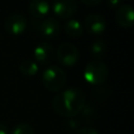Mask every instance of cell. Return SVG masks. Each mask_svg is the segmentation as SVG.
I'll use <instances>...</instances> for the list:
<instances>
[{"instance_id": "cell-17", "label": "cell", "mask_w": 134, "mask_h": 134, "mask_svg": "<svg viewBox=\"0 0 134 134\" xmlns=\"http://www.w3.org/2000/svg\"><path fill=\"white\" fill-rule=\"evenodd\" d=\"M107 5L112 9H117L121 5V0H107Z\"/></svg>"}, {"instance_id": "cell-18", "label": "cell", "mask_w": 134, "mask_h": 134, "mask_svg": "<svg viewBox=\"0 0 134 134\" xmlns=\"http://www.w3.org/2000/svg\"><path fill=\"white\" fill-rule=\"evenodd\" d=\"M81 1L88 6H96L102 2V0H81Z\"/></svg>"}, {"instance_id": "cell-8", "label": "cell", "mask_w": 134, "mask_h": 134, "mask_svg": "<svg viewBox=\"0 0 134 134\" xmlns=\"http://www.w3.org/2000/svg\"><path fill=\"white\" fill-rule=\"evenodd\" d=\"M54 57V48L48 42L39 43L34 49V59L35 62L41 65H48Z\"/></svg>"}, {"instance_id": "cell-14", "label": "cell", "mask_w": 134, "mask_h": 134, "mask_svg": "<svg viewBox=\"0 0 134 134\" xmlns=\"http://www.w3.org/2000/svg\"><path fill=\"white\" fill-rule=\"evenodd\" d=\"M106 49H107V45H106V42L104 40H100V39H97L95 40L91 46H90V51L92 53V55L94 58L97 59H100L105 52H106Z\"/></svg>"}, {"instance_id": "cell-15", "label": "cell", "mask_w": 134, "mask_h": 134, "mask_svg": "<svg viewBox=\"0 0 134 134\" xmlns=\"http://www.w3.org/2000/svg\"><path fill=\"white\" fill-rule=\"evenodd\" d=\"M10 134H35V131H34V128L27 124V122H20V124H17Z\"/></svg>"}, {"instance_id": "cell-12", "label": "cell", "mask_w": 134, "mask_h": 134, "mask_svg": "<svg viewBox=\"0 0 134 134\" xmlns=\"http://www.w3.org/2000/svg\"><path fill=\"white\" fill-rule=\"evenodd\" d=\"M64 30L70 38H79L83 35V25L75 19H69L64 24Z\"/></svg>"}, {"instance_id": "cell-9", "label": "cell", "mask_w": 134, "mask_h": 134, "mask_svg": "<svg viewBox=\"0 0 134 134\" xmlns=\"http://www.w3.org/2000/svg\"><path fill=\"white\" fill-rule=\"evenodd\" d=\"M84 28L90 35H100L106 29V21L98 14H89L84 20Z\"/></svg>"}, {"instance_id": "cell-13", "label": "cell", "mask_w": 134, "mask_h": 134, "mask_svg": "<svg viewBox=\"0 0 134 134\" xmlns=\"http://www.w3.org/2000/svg\"><path fill=\"white\" fill-rule=\"evenodd\" d=\"M19 69L21 71V73L25 76H34L38 73L39 71V67H38V64L31 60V59H26V60H23L19 66Z\"/></svg>"}, {"instance_id": "cell-11", "label": "cell", "mask_w": 134, "mask_h": 134, "mask_svg": "<svg viewBox=\"0 0 134 134\" xmlns=\"http://www.w3.org/2000/svg\"><path fill=\"white\" fill-rule=\"evenodd\" d=\"M28 9L34 19H43L48 16L50 5L47 0H31L28 5Z\"/></svg>"}, {"instance_id": "cell-16", "label": "cell", "mask_w": 134, "mask_h": 134, "mask_svg": "<svg viewBox=\"0 0 134 134\" xmlns=\"http://www.w3.org/2000/svg\"><path fill=\"white\" fill-rule=\"evenodd\" d=\"M76 134H99L94 128L86 126V127H81L76 130Z\"/></svg>"}, {"instance_id": "cell-7", "label": "cell", "mask_w": 134, "mask_h": 134, "mask_svg": "<svg viewBox=\"0 0 134 134\" xmlns=\"http://www.w3.org/2000/svg\"><path fill=\"white\" fill-rule=\"evenodd\" d=\"M27 27V20L21 14H13L10 15L4 23V28L6 32L13 36L22 35Z\"/></svg>"}, {"instance_id": "cell-19", "label": "cell", "mask_w": 134, "mask_h": 134, "mask_svg": "<svg viewBox=\"0 0 134 134\" xmlns=\"http://www.w3.org/2000/svg\"><path fill=\"white\" fill-rule=\"evenodd\" d=\"M0 134H8L7 127L2 122H0Z\"/></svg>"}, {"instance_id": "cell-2", "label": "cell", "mask_w": 134, "mask_h": 134, "mask_svg": "<svg viewBox=\"0 0 134 134\" xmlns=\"http://www.w3.org/2000/svg\"><path fill=\"white\" fill-rule=\"evenodd\" d=\"M109 74L107 65L100 60H92L87 63L84 69V80L90 85H102L106 82Z\"/></svg>"}, {"instance_id": "cell-4", "label": "cell", "mask_w": 134, "mask_h": 134, "mask_svg": "<svg viewBox=\"0 0 134 134\" xmlns=\"http://www.w3.org/2000/svg\"><path fill=\"white\" fill-rule=\"evenodd\" d=\"M80 58L79 50L75 45L64 42L60 44L57 49V60L62 66L65 67H72L74 66Z\"/></svg>"}, {"instance_id": "cell-5", "label": "cell", "mask_w": 134, "mask_h": 134, "mask_svg": "<svg viewBox=\"0 0 134 134\" xmlns=\"http://www.w3.org/2000/svg\"><path fill=\"white\" fill-rule=\"evenodd\" d=\"M36 28L45 39H53L60 34V23L53 17H47L42 21L32 20V28Z\"/></svg>"}, {"instance_id": "cell-6", "label": "cell", "mask_w": 134, "mask_h": 134, "mask_svg": "<svg viewBox=\"0 0 134 134\" xmlns=\"http://www.w3.org/2000/svg\"><path fill=\"white\" fill-rule=\"evenodd\" d=\"M52 10L55 16L61 19L72 17L77 8L76 0H52Z\"/></svg>"}, {"instance_id": "cell-3", "label": "cell", "mask_w": 134, "mask_h": 134, "mask_svg": "<svg viewBox=\"0 0 134 134\" xmlns=\"http://www.w3.org/2000/svg\"><path fill=\"white\" fill-rule=\"evenodd\" d=\"M65 71L58 66H49L42 73V84L44 87L51 92H57L61 90L66 83Z\"/></svg>"}, {"instance_id": "cell-1", "label": "cell", "mask_w": 134, "mask_h": 134, "mask_svg": "<svg viewBox=\"0 0 134 134\" xmlns=\"http://www.w3.org/2000/svg\"><path fill=\"white\" fill-rule=\"evenodd\" d=\"M86 105V98L83 91L79 88H68L59 92L52 100V107L55 113L63 117H74L81 113Z\"/></svg>"}, {"instance_id": "cell-10", "label": "cell", "mask_w": 134, "mask_h": 134, "mask_svg": "<svg viewBox=\"0 0 134 134\" xmlns=\"http://www.w3.org/2000/svg\"><path fill=\"white\" fill-rule=\"evenodd\" d=\"M115 20H116V23L122 28L132 27L133 20H134V12H133L132 5L130 4L120 5L116 10Z\"/></svg>"}]
</instances>
